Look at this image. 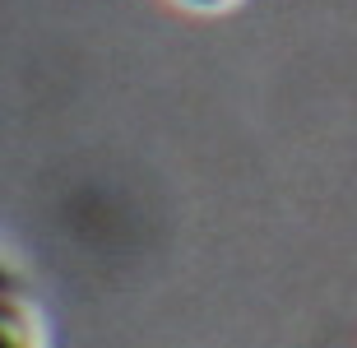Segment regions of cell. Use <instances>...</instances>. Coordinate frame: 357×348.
I'll list each match as a JSON object with an SVG mask.
<instances>
[{"label": "cell", "mask_w": 357, "mask_h": 348, "mask_svg": "<svg viewBox=\"0 0 357 348\" xmlns=\"http://www.w3.org/2000/svg\"><path fill=\"white\" fill-rule=\"evenodd\" d=\"M0 348H47V325L19 288H0Z\"/></svg>", "instance_id": "6da1fadb"}, {"label": "cell", "mask_w": 357, "mask_h": 348, "mask_svg": "<svg viewBox=\"0 0 357 348\" xmlns=\"http://www.w3.org/2000/svg\"><path fill=\"white\" fill-rule=\"evenodd\" d=\"M185 10H227V5H237V0H176Z\"/></svg>", "instance_id": "7a4b0ae2"}, {"label": "cell", "mask_w": 357, "mask_h": 348, "mask_svg": "<svg viewBox=\"0 0 357 348\" xmlns=\"http://www.w3.org/2000/svg\"><path fill=\"white\" fill-rule=\"evenodd\" d=\"M0 288H19V279H14V269L0 260Z\"/></svg>", "instance_id": "3957f363"}]
</instances>
